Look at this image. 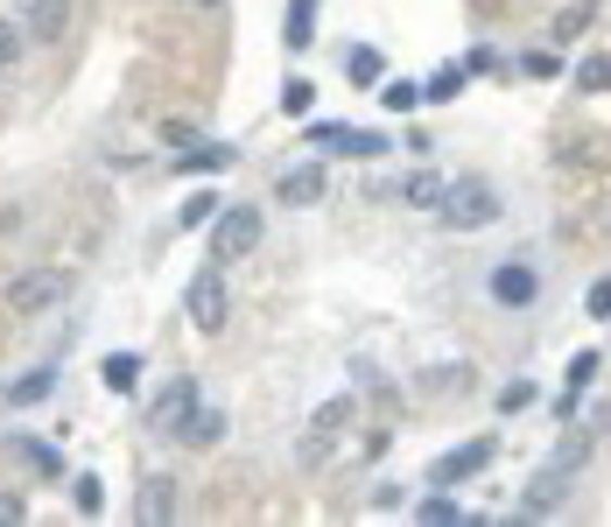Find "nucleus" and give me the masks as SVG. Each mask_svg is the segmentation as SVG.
<instances>
[{"instance_id": "1", "label": "nucleus", "mask_w": 611, "mask_h": 527, "mask_svg": "<svg viewBox=\"0 0 611 527\" xmlns=\"http://www.w3.org/2000/svg\"><path fill=\"white\" fill-rule=\"evenodd\" d=\"M499 211L506 204L485 176H457V184H443L436 218H443V233H485V225H499Z\"/></svg>"}, {"instance_id": "2", "label": "nucleus", "mask_w": 611, "mask_h": 527, "mask_svg": "<svg viewBox=\"0 0 611 527\" xmlns=\"http://www.w3.org/2000/svg\"><path fill=\"white\" fill-rule=\"evenodd\" d=\"M260 233H267V218H260V204H226L212 218V261L226 267V261H246L253 247H260Z\"/></svg>"}, {"instance_id": "3", "label": "nucleus", "mask_w": 611, "mask_h": 527, "mask_svg": "<svg viewBox=\"0 0 611 527\" xmlns=\"http://www.w3.org/2000/svg\"><path fill=\"white\" fill-rule=\"evenodd\" d=\"M303 141H309V148H323V155H352V162L386 155V134H372V127H345V120H309Z\"/></svg>"}, {"instance_id": "4", "label": "nucleus", "mask_w": 611, "mask_h": 527, "mask_svg": "<svg viewBox=\"0 0 611 527\" xmlns=\"http://www.w3.org/2000/svg\"><path fill=\"white\" fill-rule=\"evenodd\" d=\"M485 296H492L499 310H527L534 296H542V275H534L527 261H499V267L485 275Z\"/></svg>"}, {"instance_id": "5", "label": "nucleus", "mask_w": 611, "mask_h": 527, "mask_svg": "<svg viewBox=\"0 0 611 527\" xmlns=\"http://www.w3.org/2000/svg\"><path fill=\"white\" fill-rule=\"evenodd\" d=\"M492 457H499V436H479V443H464V450L429 464V486H464V478H479Z\"/></svg>"}, {"instance_id": "6", "label": "nucleus", "mask_w": 611, "mask_h": 527, "mask_svg": "<svg viewBox=\"0 0 611 527\" xmlns=\"http://www.w3.org/2000/svg\"><path fill=\"white\" fill-rule=\"evenodd\" d=\"M190 409H198V380H190V373H176V380L162 387L155 401H148V422H155L162 436H176V429L190 422Z\"/></svg>"}, {"instance_id": "7", "label": "nucleus", "mask_w": 611, "mask_h": 527, "mask_svg": "<svg viewBox=\"0 0 611 527\" xmlns=\"http://www.w3.org/2000/svg\"><path fill=\"white\" fill-rule=\"evenodd\" d=\"M183 303H190V324H198V330H218V324H226V275H218V267H204V275L190 281Z\"/></svg>"}, {"instance_id": "8", "label": "nucleus", "mask_w": 611, "mask_h": 527, "mask_svg": "<svg viewBox=\"0 0 611 527\" xmlns=\"http://www.w3.org/2000/svg\"><path fill=\"white\" fill-rule=\"evenodd\" d=\"M323 190H331V176L317 162H295V170L275 176V204H323Z\"/></svg>"}, {"instance_id": "9", "label": "nucleus", "mask_w": 611, "mask_h": 527, "mask_svg": "<svg viewBox=\"0 0 611 527\" xmlns=\"http://www.w3.org/2000/svg\"><path fill=\"white\" fill-rule=\"evenodd\" d=\"M64 289L71 281L64 275H22L8 289V310H22V316H36V310H50V303H64Z\"/></svg>"}, {"instance_id": "10", "label": "nucleus", "mask_w": 611, "mask_h": 527, "mask_svg": "<svg viewBox=\"0 0 611 527\" xmlns=\"http://www.w3.org/2000/svg\"><path fill=\"white\" fill-rule=\"evenodd\" d=\"M562 492H570V472H556V464H542V472H534V486H527V500H520V514H527V520L556 514V506H562Z\"/></svg>"}, {"instance_id": "11", "label": "nucleus", "mask_w": 611, "mask_h": 527, "mask_svg": "<svg viewBox=\"0 0 611 527\" xmlns=\"http://www.w3.org/2000/svg\"><path fill=\"white\" fill-rule=\"evenodd\" d=\"M8 457H22L28 472H42V478H64V450L42 443V436H22V429H14L8 436Z\"/></svg>"}, {"instance_id": "12", "label": "nucleus", "mask_w": 611, "mask_h": 527, "mask_svg": "<svg viewBox=\"0 0 611 527\" xmlns=\"http://www.w3.org/2000/svg\"><path fill=\"white\" fill-rule=\"evenodd\" d=\"M176 514V478L162 472V478H141V500H133V520L141 527H155V520H169Z\"/></svg>"}, {"instance_id": "13", "label": "nucleus", "mask_w": 611, "mask_h": 527, "mask_svg": "<svg viewBox=\"0 0 611 527\" xmlns=\"http://www.w3.org/2000/svg\"><path fill=\"white\" fill-rule=\"evenodd\" d=\"M28 42H56L71 28V0H28Z\"/></svg>"}, {"instance_id": "14", "label": "nucleus", "mask_w": 611, "mask_h": 527, "mask_svg": "<svg viewBox=\"0 0 611 527\" xmlns=\"http://www.w3.org/2000/svg\"><path fill=\"white\" fill-rule=\"evenodd\" d=\"M218 436H226V409H204V401H198V409H190V422L176 429V443H183V450H212Z\"/></svg>"}, {"instance_id": "15", "label": "nucleus", "mask_w": 611, "mask_h": 527, "mask_svg": "<svg viewBox=\"0 0 611 527\" xmlns=\"http://www.w3.org/2000/svg\"><path fill=\"white\" fill-rule=\"evenodd\" d=\"M345 422H352V401H323V409L309 415V429H317V436L303 443V457H323V443H331V436L345 429Z\"/></svg>"}, {"instance_id": "16", "label": "nucleus", "mask_w": 611, "mask_h": 527, "mask_svg": "<svg viewBox=\"0 0 611 527\" xmlns=\"http://www.w3.org/2000/svg\"><path fill=\"white\" fill-rule=\"evenodd\" d=\"M176 170H190V176H212V170H232V148H226V141H190L183 155H176Z\"/></svg>"}, {"instance_id": "17", "label": "nucleus", "mask_w": 611, "mask_h": 527, "mask_svg": "<svg viewBox=\"0 0 611 527\" xmlns=\"http://www.w3.org/2000/svg\"><path fill=\"white\" fill-rule=\"evenodd\" d=\"M464 78H471L464 64H436V71L422 78V99H429V105H450L457 92H464Z\"/></svg>"}, {"instance_id": "18", "label": "nucleus", "mask_w": 611, "mask_h": 527, "mask_svg": "<svg viewBox=\"0 0 611 527\" xmlns=\"http://www.w3.org/2000/svg\"><path fill=\"white\" fill-rule=\"evenodd\" d=\"M289 50H309L317 42V0H289V28H281Z\"/></svg>"}, {"instance_id": "19", "label": "nucleus", "mask_w": 611, "mask_h": 527, "mask_svg": "<svg viewBox=\"0 0 611 527\" xmlns=\"http://www.w3.org/2000/svg\"><path fill=\"white\" fill-rule=\"evenodd\" d=\"M590 22H598V0H570V8L556 14V28H548V36H556V50H562V42H576Z\"/></svg>"}, {"instance_id": "20", "label": "nucleus", "mask_w": 611, "mask_h": 527, "mask_svg": "<svg viewBox=\"0 0 611 527\" xmlns=\"http://www.w3.org/2000/svg\"><path fill=\"white\" fill-rule=\"evenodd\" d=\"M99 380H106L113 394H133V380H141V359H133V352H106V366H99Z\"/></svg>"}, {"instance_id": "21", "label": "nucleus", "mask_w": 611, "mask_h": 527, "mask_svg": "<svg viewBox=\"0 0 611 527\" xmlns=\"http://www.w3.org/2000/svg\"><path fill=\"white\" fill-rule=\"evenodd\" d=\"M400 198H408L415 211H436V204H443V176H436V170H415L408 184H400Z\"/></svg>"}, {"instance_id": "22", "label": "nucleus", "mask_w": 611, "mask_h": 527, "mask_svg": "<svg viewBox=\"0 0 611 527\" xmlns=\"http://www.w3.org/2000/svg\"><path fill=\"white\" fill-rule=\"evenodd\" d=\"M50 387H56V373H50V366H36V373H22V380L8 387V401H14V409H36Z\"/></svg>"}, {"instance_id": "23", "label": "nucleus", "mask_w": 611, "mask_h": 527, "mask_svg": "<svg viewBox=\"0 0 611 527\" xmlns=\"http://www.w3.org/2000/svg\"><path fill=\"white\" fill-rule=\"evenodd\" d=\"M576 92H611V50H590L576 64Z\"/></svg>"}, {"instance_id": "24", "label": "nucleus", "mask_w": 611, "mask_h": 527, "mask_svg": "<svg viewBox=\"0 0 611 527\" xmlns=\"http://www.w3.org/2000/svg\"><path fill=\"white\" fill-rule=\"evenodd\" d=\"M415 520H429V527H436V520H443V527H450V520H464V506H457V500H450V486H436V492H429V500H422V506H415Z\"/></svg>"}, {"instance_id": "25", "label": "nucleus", "mask_w": 611, "mask_h": 527, "mask_svg": "<svg viewBox=\"0 0 611 527\" xmlns=\"http://www.w3.org/2000/svg\"><path fill=\"white\" fill-rule=\"evenodd\" d=\"M218 211H226V204H218L212 190H198V198H183V211H176V225H183V233H198V225H212V218H218Z\"/></svg>"}, {"instance_id": "26", "label": "nucleus", "mask_w": 611, "mask_h": 527, "mask_svg": "<svg viewBox=\"0 0 611 527\" xmlns=\"http://www.w3.org/2000/svg\"><path fill=\"white\" fill-rule=\"evenodd\" d=\"M380 71H386V64H380V50H372V42H359V50L345 57V78H352V85H380Z\"/></svg>"}, {"instance_id": "27", "label": "nucleus", "mask_w": 611, "mask_h": 527, "mask_svg": "<svg viewBox=\"0 0 611 527\" xmlns=\"http://www.w3.org/2000/svg\"><path fill=\"white\" fill-rule=\"evenodd\" d=\"M380 105H386V113H415V105H422V85L386 78V85H380Z\"/></svg>"}, {"instance_id": "28", "label": "nucleus", "mask_w": 611, "mask_h": 527, "mask_svg": "<svg viewBox=\"0 0 611 527\" xmlns=\"http://www.w3.org/2000/svg\"><path fill=\"white\" fill-rule=\"evenodd\" d=\"M71 506H78V514H99V506H106V486H99L92 472H78L71 478Z\"/></svg>"}, {"instance_id": "29", "label": "nucleus", "mask_w": 611, "mask_h": 527, "mask_svg": "<svg viewBox=\"0 0 611 527\" xmlns=\"http://www.w3.org/2000/svg\"><path fill=\"white\" fill-rule=\"evenodd\" d=\"M590 457V436L576 429V436H562V450H548V464H556V472H576V464Z\"/></svg>"}, {"instance_id": "30", "label": "nucleus", "mask_w": 611, "mask_h": 527, "mask_svg": "<svg viewBox=\"0 0 611 527\" xmlns=\"http://www.w3.org/2000/svg\"><path fill=\"white\" fill-rule=\"evenodd\" d=\"M309 105H317V85H309V78H289V85H281V113H295V120H303Z\"/></svg>"}, {"instance_id": "31", "label": "nucleus", "mask_w": 611, "mask_h": 527, "mask_svg": "<svg viewBox=\"0 0 611 527\" xmlns=\"http://www.w3.org/2000/svg\"><path fill=\"white\" fill-rule=\"evenodd\" d=\"M598 366H604L598 352H576V359H570V394H584V387L598 380Z\"/></svg>"}, {"instance_id": "32", "label": "nucleus", "mask_w": 611, "mask_h": 527, "mask_svg": "<svg viewBox=\"0 0 611 527\" xmlns=\"http://www.w3.org/2000/svg\"><path fill=\"white\" fill-rule=\"evenodd\" d=\"M520 71H527V78H556V71H562V50H527V57H520Z\"/></svg>"}, {"instance_id": "33", "label": "nucleus", "mask_w": 611, "mask_h": 527, "mask_svg": "<svg viewBox=\"0 0 611 527\" xmlns=\"http://www.w3.org/2000/svg\"><path fill=\"white\" fill-rule=\"evenodd\" d=\"M584 316H598V324H611V275H604V281H590V289H584Z\"/></svg>"}, {"instance_id": "34", "label": "nucleus", "mask_w": 611, "mask_h": 527, "mask_svg": "<svg viewBox=\"0 0 611 527\" xmlns=\"http://www.w3.org/2000/svg\"><path fill=\"white\" fill-rule=\"evenodd\" d=\"M464 71H479V78H492V71H499V78H506V57L485 42V50H471V57H464Z\"/></svg>"}, {"instance_id": "35", "label": "nucleus", "mask_w": 611, "mask_h": 527, "mask_svg": "<svg viewBox=\"0 0 611 527\" xmlns=\"http://www.w3.org/2000/svg\"><path fill=\"white\" fill-rule=\"evenodd\" d=\"M22 36H28V28H14V22H0V64H14V50H22Z\"/></svg>"}, {"instance_id": "36", "label": "nucleus", "mask_w": 611, "mask_h": 527, "mask_svg": "<svg viewBox=\"0 0 611 527\" xmlns=\"http://www.w3.org/2000/svg\"><path fill=\"white\" fill-rule=\"evenodd\" d=\"M527 401H534V387H527V380H513V387H506V394H499V409L513 415V409H527Z\"/></svg>"}, {"instance_id": "37", "label": "nucleus", "mask_w": 611, "mask_h": 527, "mask_svg": "<svg viewBox=\"0 0 611 527\" xmlns=\"http://www.w3.org/2000/svg\"><path fill=\"white\" fill-rule=\"evenodd\" d=\"M162 141H183L190 148V141H198V127H190V120H162Z\"/></svg>"}, {"instance_id": "38", "label": "nucleus", "mask_w": 611, "mask_h": 527, "mask_svg": "<svg viewBox=\"0 0 611 527\" xmlns=\"http://www.w3.org/2000/svg\"><path fill=\"white\" fill-rule=\"evenodd\" d=\"M14 520H28V506L14 500V492H0V527H14Z\"/></svg>"}, {"instance_id": "39", "label": "nucleus", "mask_w": 611, "mask_h": 527, "mask_svg": "<svg viewBox=\"0 0 611 527\" xmlns=\"http://www.w3.org/2000/svg\"><path fill=\"white\" fill-rule=\"evenodd\" d=\"M198 8H218V0H198Z\"/></svg>"}]
</instances>
